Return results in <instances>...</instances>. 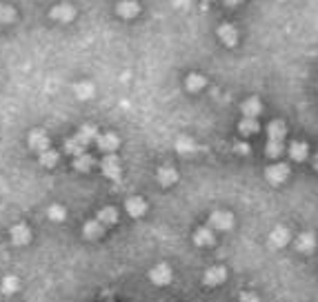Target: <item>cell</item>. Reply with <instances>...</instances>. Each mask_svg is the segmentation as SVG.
Listing matches in <instances>:
<instances>
[{"instance_id": "6da1fadb", "label": "cell", "mask_w": 318, "mask_h": 302, "mask_svg": "<svg viewBox=\"0 0 318 302\" xmlns=\"http://www.w3.org/2000/svg\"><path fill=\"white\" fill-rule=\"evenodd\" d=\"M209 227L212 229H218V231H227L234 227V216L229 211H214L209 216Z\"/></svg>"}, {"instance_id": "7a4b0ae2", "label": "cell", "mask_w": 318, "mask_h": 302, "mask_svg": "<svg viewBox=\"0 0 318 302\" xmlns=\"http://www.w3.org/2000/svg\"><path fill=\"white\" fill-rule=\"evenodd\" d=\"M27 145H29V149L40 153V151L49 149V136H47L43 129H33L29 136H27Z\"/></svg>"}, {"instance_id": "3957f363", "label": "cell", "mask_w": 318, "mask_h": 302, "mask_svg": "<svg viewBox=\"0 0 318 302\" xmlns=\"http://www.w3.org/2000/svg\"><path fill=\"white\" fill-rule=\"evenodd\" d=\"M100 169L109 180H118L120 178V160L114 156V153H107L103 158V163H100Z\"/></svg>"}, {"instance_id": "277c9868", "label": "cell", "mask_w": 318, "mask_h": 302, "mask_svg": "<svg viewBox=\"0 0 318 302\" xmlns=\"http://www.w3.org/2000/svg\"><path fill=\"white\" fill-rule=\"evenodd\" d=\"M49 16L53 20H58V23H71V20L76 18V9H73L69 3H60L49 11Z\"/></svg>"}, {"instance_id": "5b68a950", "label": "cell", "mask_w": 318, "mask_h": 302, "mask_svg": "<svg viewBox=\"0 0 318 302\" xmlns=\"http://www.w3.org/2000/svg\"><path fill=\"white\" fill-rule=\"evenodd\" d=\"M9 238H11V243L13 245H27L31 240V229L27 225H23V223H18V225H13L11 229H9Z\"/></svg>"}, {"instance_id": "8992f818", "label": "cell", "mask_w": 318, "mask_h": 302, "mask_svg": "<svg viewBox=\"0 0 318 302\" xmlns=\"http://www.w3.org/2000/svg\"><path fill=\"white\" fill-rule=\"evenodd\" d=\"M265 176H267V180H269L272 185H283V183H285V180L289 178V167L283 165V163L272 165V167L267 169Z\"/></svg>"}, {"instance_id": "52a82bcc", "label": "cell", "mask_w": 318, "mask_h": 302, "mask_svg": "<svg viewBox=\"0 0 318 302\" xmlns=\"http://www.w3.org/2000/svg\"><path fill=\"white\" fill-rule=\"evenodd\" d=\"M149 280L154 285H158V287H165V285L172 283V269H169L167 265H156L149 271Z\"/></svg>"}, {"instance_id": "ba28073f", "label": "cell", "mask_w": 318, "mask_h": 302, "mask_svg": "<svg viewBox=\"0 0 318 302\" xmlns=\"http://www.w3.org/2000/svg\"><path fill=\"white\" fill-rule=\"evenodd\" d=\"M96 145L100 151H107V153H114L120 147V138L116 133H98L96 138Z\"/></svg>"}, {"instance_id": "9c48e42d", "label": "cell", "mask_w": 318, "mask_h": 302, "mask_svg": "<svg viewBox=\"0 0 318 302\" xmlns=\"http://www.w3.org/2000/svg\"><path fill=\"white\" fill-rule=\"evenodd\" d=\"M227 278V269L225 267H212V269L205 271V278H202V283H205L207 287H218L225 283Z\"/></svg>"}, {"instance_id": "30bf717a", "label": "cell", "mask_w": 318, "mask_h": 302, "mask_svg": "<svg viewBox=\"0 0 318 302\" xmlns=\"http://www.w3.org/2000/svg\"><path fill=\"white\" fill-rule=\"evenodd\" d=\"M138 11H140V7H138L136 0H120V3L116 5V13L120 18H125V20L136 18Z\"/></svg>"}, {"instance_id": "8fae6325", "label": "cell", "mask_w": 318, "mask_h": 302, "mask_svg": "<svg viewBox=\"0 0 318 302\" xmlns=\"http://www.w3.org/2000/svg\"><path fill=\"white\" fill-rule=\"evenodd\" d=\"M103 233H105V225L100 223L98 218L85 223V227H83V236L87 240H100V238H103Z\"/></svg>"}, {"instance_id": "7c38bea8", "label": "cell", "mask_w": 318, "mask_h": 302, "mask_svg": "<svg viewBox=\"0 0 318 302\" xmlns=\"http://www.w3.org/2000/svg\"><path fill=\"white\" fill-rule=\"evenodd\" d=\"M125 209H127V213H129L132 218H140L143 213L147 211V203L143 198H138V196H134V198H129L125 203Z\"/></svg>"}, {"instance_id": "4fadbf2b", "label": "cell", "mask_w": 318, "mask_h": 302, "mask_svg": "<svg viewBox=\"0 0 318 302\" xmlns=\"http://www.w3.org/2000/svg\"><path fill=\"white\" fill-rule=\"evenodd\" d=\"M194 243L198 245V247H212V245L216 243L212 227H200V229H196V233H194Z\"/></svg>"}, {"instance_id": "5bb4252c", "label": "cell", "mask_w": 318, "mask_h": 302, "mask_svg": "<svg viewBox=\"0 0 318 302\" xmlns=\"http://www.w3.org/2000/svg\"><path fill=\"white\" fill-rule=\"evenodd\" d=\"M267 131H269V140H272V143H283V140H285V133H287V127L283 120H274V123H269Z\"/></svg>"}, {"instance_id": "9a60e30c", "label": "cell", "mask_w": 318, "mask_h": 302, "mask_svg": "<svg viewBox=\"0 0 318 302\" xmlns=\"http://www.w3.org/2000/svg\"><path fill=\"white\" fill-rule=\"evenodd\" d=\"M296 249L303 251V253H312L316 249V236L314 233H301L298 238H296Z\"/></svg>"}, {"instance_id": "2e32d148", "label": "cell", "mask_w": 318, "mask_h": 302, "mask_svg": "<svg viewBox=\"0 0 318 302\" xmlns=\"http://www.w3.org/2000/svg\"><path fill=\"white\" fill-rule=\"evenodd\" d=\"M240 111H242V116H247V118H256V116H260L263 105L258 98H247L245 103L240 105Z\"/></svg>"}, {"instance_id": "e0dca14e", "label": "cell", "mask_w": 318, "mask_h": 302, "mask_svg": "<svg viewBox=\"0 0 318 302\" xmlns=\"http://www.w3.org/2000/svg\"><path fill=\"white\" fill-rule=\"evenodd\" d=\"M156 178H158V183L162 187H172L176 180H178V173H176L174 167H160L158 173H156Z\"/></svg>"}, {"instance_id": "ac0fdd59", "label": "cell", "mask_w": 318, "mask_h": 302, "mask_svg": "<svg viewBox=\"0 0 318 302\" xmlns=\"http://www.w3.org/2000/svg\"><path fill=\"white\" fill-rule=\"evenodd\" d=\"M205 85H207V80H205V76H200V73H189L185 80L187 91H192V93H198L200 89H205Z\"/></svg>"}, {"instance_id": "d6986e66", "label": "cell", "mask_w": 318, "mask_h": 302, "mask_svg": "<svg viewBox=\"0 0 318 302\" xmlns=\"http://www.w3.org/2000/svg\"><path fill=\"white\" fill-rule=\"evenodd\" d=\"M96 218H98L105 227H111V225L118 223V209H114V207H103V209L98 211Z\"/></svg>"}, {"instance_id": "ffe728a7", "label": "cell", "mask_w": 318, "mask_h": 302, "mask_svg": "<svg viewBox=\"0 0 318 302\" xmlns=\"http://www.w3.org/2000/svg\"><path fill=\"white\" fill-rule=\"evenodd\" d=\"M218 36H220V40H222V43H225V45H229V47L238 43V31H236L232 25H220V29H218Z\"/></svg>"}, {"instance_id": "44dd1931", "label": "cell", "mask_w": 318, "mask_h": 302, "mask_svg": "<svg viewBox=\"0 0 318 302\" xmlns=\"http://www.w3.org/2000/svg\"><path fill=\"white\" fill-rule=\"evenodd\" d=\"M76 138L80 140V143H85V145H89L91 140H96L98 138V129L93 125H83L78 129V133H76Z\"/></svg>"}, {"instance_id": "7402d4cb", "label": "cell", "mask_w": 318, "mask_h": 302, "mask_svg": "<svg viewBox=\"0 0 318 302\" xmlns=\"http://www.w3.org/2000/svg\"><path fill=\"white\" fill-rule=\"evenodd\" d=\"M269 240H272L274 247H285L289 243V231L285 229V227H276V229L272 231V236H269Z\"/></svg>"}, {"instance_id": "603a6c76", "label": "cell", "mask_w": 318, "mask_h": 302, "mask_svg": "<svg viewBox=\"0 0 318 302\" xmlns=\"http://www.w3.org/2000/svg\"><path fill=\"white\" fill-rule=\"evenodd\" d=\"M96 165V160H93L89 153H80V156H76V160H73V167H76L78 171H91V167Z\"/></svg>"}, {"instance_id": "cb8c5ba5", "label": "cell", "mask_w": 318, "mask_h": 302, "mask_svg": "<svg viewBox=\"0 0 318 302\" xmlns=\"http://www.w3.org/2000/svg\"><path fill=\"white\" fill-rule=\"evenodd\" d=\"M238 129H240V133H242V136H252V133H258L260 125L256 123V118H247V116H245V118L240 120Z\"/></svg>"}, {"instance_id": "d4e9b609", "label": "cell", "mask_w": 318, "mask_h": 302, "mask_svg": "<svg viewBox=\"0 0 318 302\" xmlns=\"http://www.w3.org/2000/svg\"><path fill=\"white\" fill-rule=\"evenodd\" d=\"M307 151H309V147L305 143H292V147H289V156H292L296 163H303V160L307 158Z\"/></svg>"}, {"instance_id": "484cf974", "label": "cell", "mask_w": 318, "mask_h": 302, "mask_svg": "<svg viewBox=\"0 0 318 302\" xmlns=\"http://www.w3.org/2000/svg\"><path fill=\"white\" fill-rule=\"evenodd\" d=\"M40 165L47 167V169L56 167V165H58V151H53V149H45V151H40Z\"/></svg>"}, {"instance_id": "4316f807", "label": "cell", "mask_w": 318, "mask_h": 302, "mask_svg": "<svg viewBox=\"0 0 318 302\" xmlns=\"http://www.w3.org/2000/svg\"><path fill=\"white\" fill-rule=\"evenodd\" d=\"M85 143H80L78 138H69V140H65V151L67 153H71V156H80V153H85Z\"/></svg>"}, {"instance_id": "83f0119b", "label": "cell", "mask_w": 318, "mask_h": 302, "mask_svg": "<svg viewBox=\"0 0 318 302\" xmlns=\"http://www.w3.org/2000/svg\"><path fill=\"white\" fill-rule=\"evenodd\" d=\"M47 218L53 220V223H63V220L67 218V209L63 205H51L49 209H47Z\"/></svg>"}, {"instance_id": "f1b7e54d", "label": "cell", "mask_w": 318, "mask_h": 302, "mask_svg": "<svg viewBox=\"0 0 318 302\" xmlns=\"http://www.w3.org/2000/svg\"><path fill=\"white\" fill-rule=\"evenodd\" d=\"M18 287H20V283H18L16 276H7V278L3 280V285H0V291H3L5 296H11V293L18 291Z\"/></svg>"}, {"instance_id": "f546056e", "label": "cell", "mask_w": 318, "mask_h": 302, "mask_svg": "<svg viewBox=\"0 0 318 302\" xmlns=\"http://www.w3.org/2000/svg\"><path fill=\"white\" fill-rule=\"evenodd\" d=\"M73 91H76V96L80 100H89L93 96V85L91 83H78L76 87H73Z\"/></svg>"}, {"instance_id": "4dcf8cb0", "label": "cell", "mask_w": 318, "mask_h": 302, "mask_svg": "<svg viewBox=\"0 0 318 302\" xmlns=\"http://www.w3.org/2000/svg\"><path fill=\"white\" fill-rule=\"evenodd\" d=\"M16 20V9L11 5H0V23H13Z\"/></svg>"}, {"instance_id": "1f68e13d", "label": "cell", "mask_w": 318, "mask_h": 302, "mask_svg": "<svg viewBox=\"0 0 318 302\" xmlns=\"http://www.w3.org/2000/svg\"><path fill=\"white\" fill-rule=\"evenodd\" d=\"M176 151H180V153H189V151H194V140H189L185 136H180L178 140H176Z\"/></svg>"}, {"instance_id": "d6a6232c", "label": "cell", "mask_w": 318, "mask_h": 302, "mask_svg": "<svg viewBox=\"0 0 318 302\" xmlns=\"http://www.w3.org/2000/svg\"><path fill=\"white\" fill-rule=\"evenodd\" d=\"M283 153V143H272V140H269L267 143V156L269 158H278Z\"/></svg>"}, {"instance_id": "836d02e7", "label": "cell", "mask_w": 318, "mask_h": 302, "mask_svg": "<svg viewBox=\"0 0 318 302\" xmlns=\"http://www.w3.org/2000/svg\"><path fill=\"white\" fill-rule=\"evenodd\" d=\"M238 302H260V300H258V296H256V293H249V291H245V293H240Z\"/></svg>"}, {"instance_id": "e575fe53", "label": "cell", "mask_w": 318, "mask_h": 302, "mask_svg": "<svg viewBox=\"0 0 318 302\" xmlns=\"http://www.w3.org/2000/svg\"><path fill=\"white\" fill-rule=\"evenodd\" d=\"M189 3H192V0H174V5H176V7H187Z\"/></svg>"}, {"instance_id": "d590c367", "label": "cell", "mask_w": 318, "mask_h": 302, "mask_svg": "<svg viewBox=\"0 0 318 302\" xmlns=\"http://www.w3.org/2000/svg\"><path fill=\"white\" fill-rule=\"evenodd\" d=\"M236 149H238L240 153H247V151H249V147H247V145H238V147H236Z\"/></svg>"}, {"instance_id": "8d00e7d4", "label": "cell", "mask_w": 318, "mask_h": 302, "mask_svg": "<svg viewBox=\"0 0 318 302\" xmlns=\"http://www.w3.org/2000/svg\"><path fill=\"white\" fill-rule=\"evenodd\" d=\"M222 3H227V5H238L240 0H222Z\"/></svg>"}, {"instance_id": "74e56055", "label": "cell", "mask_w": 318, "mask_h": 302, "mask_svg": "<svg viewBox=\"0 0 318 302\" xmlns=\"http://www.w3.org/2000/svg\"><path fill=\"white\" fill-rule=\"evenodd\" d=\"M314 169L318 171V153H316V156H314Z\"/></svg>"}]
</instances>
